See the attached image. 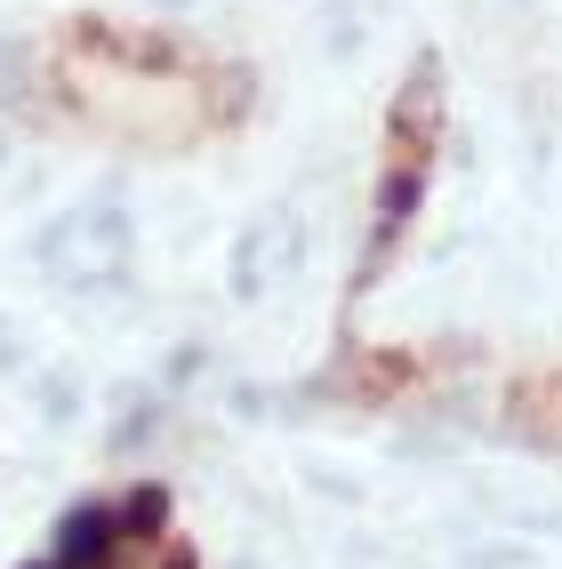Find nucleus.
<instances>
[{"instance_id":"obj_1","label":"nucleus","mask_w":562,"mask_h":569,"mask_svg":"<svg viewBox=\"0 0 562 569\" xmlns=\"http://www.w3.org/2000/svg\"><path fill=\"white\" fill-rule=\"evenodd\" d=\"M105 546H112V513H81L72 538H65V553H57V569H97Z\"/></svg>"},{"instance_id":"obj_3","label":"nucleus","mask_w":562,"mask_h":569,"mask_svg":"<svg viewBox=\"0 0 562 569\" xmlns=\"http://www.w3.org/2000/svg\"><path fill=\"white\" fill-rule=\"evenodd\" d=\"M49 569H57V561H49Z\"/></svg>"},{"instance_id":"obj_2","label":"nucleus","mask_w":562,"mask_h":569,"mask_svg":"<svg viewBox=\"0 0 562 569\" xmlns=\"http://www.w3.org/2000/svg\"><path fill=\"white\" fill-rule=\"evenodd\" d=\"M154 513H161V498H154V489H137V506H129V529H137V538H154V529H161Z\"/></svg>"}]
</instances>
